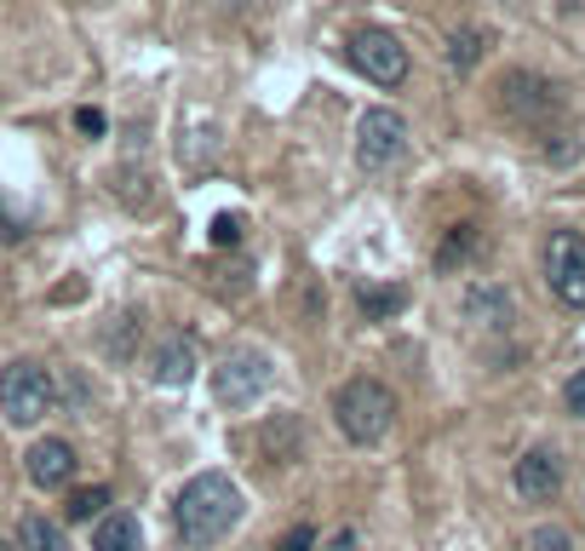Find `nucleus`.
Masks as SVG:
<instances>
[{"instance_id":"f257e3e1","label":"nucleus","mask_w":585,"mask_h":551,"mask_svg":"<svg viewBox=\"0 0 585 551\" xmlns=\"http://www.w3.org/2000/svg\"><path fill=\"white\" fill-rule=\"evenodd\" d=\"M241 511H247L241 488L224 477V471H201V477H190L172 499V529L184 540V551H207L236 529Z\"/></svg>"},{"instance_id":"f03ea898","label":"nucleus","mask_w":585,"mask_h":551,"mask_svg":"<svg viewBox=\"0 0 585 551\" xmlns=\"http://www.w3.org/2000/svg\"><path fill=\"white\" fill-rule=\"evenodd\" d=\"M334 419H339V431L356 442V448H368L391 431V419H396V396L385 380H345L339 396H334Z\"/></svg>"},{"instance_id":"7ed1b4c3","label":"nucleus","mask_w":585,"mask_h":551,"mask_svg":"<svg viewBox=\"0 0 585 551\" xmlns=\"http://www.w3.org/2000/svg\"><path fill=\"white\" fill-rule=\"evenodd\" d=\"M53 408H58V385L41 362H7L0 368V414H7V425L30 431V425H41Z\"/></svg>"},{"instance_id":"20e7f679","label":"nucleus","mask_w":585,"mask_h":551,"mask_svg":"<svg viewBox=\"0 0 585 551\" xmlns=\"http://www.w3.org/2000/svg\"><path fill=\"white\" fill-rule=\"evenodd\" d=\"M275 380V368L265 350H236V357H224L218 373H213V391H218V403H230V408H247V403H259V396L270 391Z\"/></svg>"},{"instance_id":"39448f33","label":"nucleus","mask_w":585,"mask_h":551,"mask_svg":"<svg viewBox=\"0 0 585 551\" xmlns=\"http://www.w3.org/2000/svg\"><path fill=\"white\" fill-rule=\"evenodd\" d=\"M545 282L569 311H585V236L580 230H556L545 241Z\"/></svg>"},{"instance_id":"423d86ee","label":"nucleus","mask_w":585,"mask_h":551,"mask_svg":"<svg viewBox=\"0 0 585 551\" xmlns=\"http://www.w3.org/2000/svg\"><path fill=\"white\" fill-rule=\"evenodd\" d=\"M350 64L362 69L373 87H402V81H408V46H402L391 30L350 35Z\"/></svg>"},{"instance_id":"0eeeda50","label":"nucleus","mask_w":585,"mask_h":551,"mask_svg":"<svg viewBox=\"0 0 585 551\" xmlns=\"http://www.w3.org/2000/svg\"><path fill=\"white\" fill-rule=\"evenodd\" d=\"M402 149H408V121H402L396 110H368L362 121H356V161H362L368 172L402 161Z\"/></svg>"},{"instance_id":"6e6552de","label":"nucleus","mask_w":585,"mask_h":551,"mask_svg":"<svg viewBox=\"0 0 585 551\" xmlns=\"http://www.w3.org/2000/svg\"><path fill=\"white\" fill-rule=\"evenodd\" d=\"M505 110H511L517 121H533V115H551L556 110V87L545 81V75H528V69H517V75H505Z\"/></svg>"},{"instance_id":"1a4fd4ad","label":"nucleus","mask_w":585,"mask_h":551,"mask_svg":"<svg viewBox=\"0 0 585 551\" xmlns=\"http://www.w3.org/2000/svg\"><path fill=\"white\" fill-rule=\"evenodd\" d=\"M75 477V448L64 437H41L30 448V483L35 488H64Z\"/></svg>"},{"instance_id":"9d476101","label":"nucleus","mask_w":585,"mask_h":551,"mask_svg":"<svg viewBox=\"0 0 585 551\" xmlns=\"http://www.w3.org/2000/svg\"><path fill=\"white\" fill-rule=\"evenodd\" d=\"M556 488H563V465H556L551 448H528V454L517 460V494L522 499H551Z\"/></svg>"},{"instance_id":"9b49d317","label":"nucleus","mask_w":585,"mask_h":551,"mask_svg":"<svg viewBox=\"0 0 585 551\" xmlns=\"http://www.w3.org/2000/svg\"><path fill=\"white\" fill-rule=\"evenodd\" d=\"M465 316L476 328H505L511 322V293L494 282H476V288H465Z\"/></svg>"},{"instance_id":"f8f14e48","label":"nucleus","mask_w":585,"mask_h":551,"mask_svg":"<svg viewBox=\"0 0 585 551\" xmlns=\"http://www.w3.org/2000/svg\"><path fill=\"white\" fill-rule=\"evenodd\" d=\"M92 551H144V529H138V517H133V511H110V517H98V529H92Z\"/></svg>"},{"instance_id":"ddd939ff","label":"nucleus","mask_w":585,"mask_h":551,"mask_svg":"<svg viewBox=\"0 0 585 551\" xmlns=\"http://www.w3.org/2000/svg\"><path fill=\"white\" fill-rule=\"evenodd\" d=\"M190 373H195V345L190 339H167L156 350V385L178 391V385H190Z\"/></svg>"},{"instance_id":"4468645a","label":"nucleus","mask_w":585,"mask_h":551,"mask_svg":"<svg viewBox=\"0 0 585 551\" xmlns=\"http://www.w3.org/2000/svg\"><path fill=\"white\" fill-rule=\"evenodd\" d=\"M18 546L23 551H69V540H64V529L53 517H23L18 522Z\"/></svg>"},{"instance_id":"2eb2a0df","label":"nucleus","mask_w":585,"mask_h":551,"mask_svg":"<svg viewBox=\"0 0 585 551\" xmlns=\"http://www.w3.org/2000/svg\"><path fill=\"white\" fill-rule=\"evenodd\" d=\"M356 305H362L368 322H391L402 305H408V293H402V288H362V293H356Z\"/></svg>"},{"instance_id":"dca6fc26","label":"nucleus","mask_w":585,"mask_h":551,"mask_svg":"<svg viewBox=\"0 0 585 551\" xmlns=\"http://www.w3.org/2000/svg\"><path fill=\"white\" fill-rule=\"evenodd\" d=\"M482 46H488V35H482V30L453 35V41H448V64H453V69H471V64L482 58Z\"/></svg>"},{"instance_id":"f3484780","label":"nucleus","mask_w":585,"mask_h":551,"mask_svg":"<svg viewBox=\"0 0 585 551\" xmlns=\"http://www.w3.org/2000/svg\"><path fill=\"white\" fill-rule=\"evenodd\" d=\"M476 254V230H471V224H460V230H453L448 241H442V254H437V265L442 270H453V265H465Z\"/></svg>"},{"instance_id":"a211bd4d","label":"nucleus","mask_w":585,"mask_h":551,"mask_svg":"<svg viewBox=\"0 0 585 551\" xmlns=\"http://www.w3.org/2000/svg\"><path fill=\"white\" fill-rule=\"evenodd\" d=\"M104 506H110V488H81V494H69V517H75V522H92Z\"/></svg>"},{"instance_id":"6ab92c4d","label":"nucleus","mask_w":585,"mask_h":551,"mask_svg":"<svg viewBox=\"0 0 585 551\" xmlns=\"http://www.w3.org/2000/svg\"><path fill=\"white\" fill-rule=\"evenodd\" d=\"M528 551H574V540L556 529V522H545V529H533V535H528Z\"/></svg>"},{"instance_id":"aec40b11","label":"nucleus","mask_w":585,"mask_h":551,"mask_svg":"<svg viewBox=\"0 0 585 551\" xmlns=\"http://www.w3.org/2000/svg\"><path fill=\"white\" fill-rule=\"evenodd\" d=\"M75 127H81L87 138H104L110 121H104V110H75Z\"/></svg>"},{"instance_id":"412c9836","label":"nucleus","mask_w":585,"mask_h":551,"mask_svg":"<svg viewBox=\"0 0 585 551\" xmlns=\"http://www.w3.org/2000/svg\"><path fill=\"white\" fill-rule=\"evenodd\" d=\"M236 241H241V218L224 213V218L213 224V247H236Z\"/></svg>"},{"instance_id":"4be33fe9","label":"nucleus","mask_w":585,"mask_h":551,"mask_svg":"<svg viewBox=\"0 0 585 551\" xmlns=\"http://www.w3.org/2000/svg\"><path fill=\"white\" fill-rule=\"evenodd\" d=\"M563 403H569V414L574 419H585V368L574 373V380H569V391H563Z\"/></svg>"},{"instance_id":"5701e85b","label":"nucleus","mask_w":585,"mask_h":551,"mask_svg":"<svg viewBox=\"0 0 585 551\" xmlns=\"http://www.w3.org/2000/svg\"><path fill=\"white\" fill-rule=\"evenodd\" d=\"M311 546H316V529H311V522H299V529L275 546V551H311Z\"/></svg>"},{"instance_id":"b1692460","label":"nucleus","mask_w":585,"mask_h":551,"mask_svg":"<svg viewBox=\"0 0 585 551\" xmlns=\"http://www.w3.org/2000/svg\"><path fill=\"white\" fill-rule=\"evenodd\" d=\"M0 551H12V546H0Z\"/></svg>"}]
</instances>
